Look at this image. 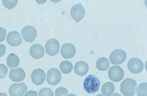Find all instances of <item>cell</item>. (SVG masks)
<instances>
[{
  "label": "cell",
  "mask_w": 147,
  "mask_h": 96,
  "mask_svg": "<svg viewBox=\"0 0 147 96\" xmlns=\"http://www.w3.org/2000/svg\"><path fill=\"white\" fill-rule=\"evenodd\" d=\"M84 8L80 3L74 5L71 8L70 14L72 18L78 22L84 17L85 15Z\"/></svg>",
  "instance_id": "cell-10"
},
{
  "label": "cell",
  "mask_w": 147,
  "mask_h": 96,
  "mask_svg": "<svg viewBox=\"0 0 147 96\" xmlns=\"http://www.w3.org/2000/svg\"><path fill=\"white\" fill-rule=\"evenodd\" d=\"M3 5L9 9L15 7L18 3V0H2Z\"/></svg>",
  "instance_id": "cell-22"
},
{
  "label": "cell",
  "mask_w": 147,
  "mask_h": 96,
  "mask_svg": "<svg viewBox=\"0 0 147 96\" xmlns=\"http://www.w3.org/2000/svg\"><path fill=\"white\" fill-rule=\"evenodd\" d=\"M126 58L125 52L121 49H117L111 53L109 59L111 63L114 65H119L123 63Z\"/></svg>",
  "instance_id": "cell-3"
},
{
  "label": "cell",
  "mask_w": 147,
  "mask_h": 96,
  "mask_svg": "<svg viewBox=\"0 0 147 96\" xmlns=\"http://www.w3.org/2000/svg\"><path fill=\"white\" fill-rule=\"evenodd\" d=\"M137 86L135 81L130 78L124 80L120 85V91L125 96H132L135 93V89Z\"/></svg>",
  "instance_id": "cell-2"
},
{
  "label": "cell",
  "mask_w": 147,
  "mask_h": 96,
  "mask_svg": "<svg viewBox=\"0 0 147 96\" xmlns=\"http://www.w3.org/2000/svg\"><path fill=\"white\" fill-rule=\"evenodd\" d=\"M46 74L44 71L40 68L33 70L31 74V78L33 82L36 85H41L45 79Z\"/></svg>",
  "instance_id": "cell-12"
},
{
  "label": "cell",
  "mask_w": 147,
  "mask_h": 96,
  "mask_svg": "<svg viewBox=\"0 0 147 96\" xmlns=\"http://www.w3.org/2000/svg\"><path fill=\"white\" fill-rule=\"evenodd\" d=\"M147 85L144 82L139 85L136 90L138 96H147Z\"/></svg>",
  "instance_id": "cell-21"
},
{
  "label": "cell",
  "mask_w": 147,
  "mask_h": 96,
  "mask_svg": "<svg viewBox=\"0 0 147 96\" xmlns=\"http://www.w3.org/2000/svg\"><path fill=\"white\" fill-rule=\"evenodd\" d=\"M6 51L5 46L3 44H0V57H2Z\"/></svg>",
  "instance_id": "cell-27"
},
{
  "label": "cell",
  "mask_w": 147,
  "mask_h": 96,
  "mask_svg": "<svg viewBox=\"0 0 147 96\" xmlns=\"http://www.w3.org/2000/svg\"><path fill=\"white\" fill-rule=\"evenodd\" d=\"M38 96H53V93L50 88H44L39 91Z\"/></svg>",
  "instance_id": "cell-23"
},
{
  "label": "cell",
  "mask_w": 147,
  "mask_h": 96,
  "mask_svg": "<svg viewBox=\"0 0 147 96\" xmlns=\"http://www.w3.org/2000/svg\"><path fill=\"white\" fill-rule=\"evenodd\" d=\"M109 62L107 58L104 57L99 58L96 62V67L100 71H105L109 68Z\"/></svg>",
  "instance_id": "cell-19"
},
{
  "label": "cell",
  "mask_w": 147,
  "mask_h": 96,
  "mask_svg": "<svg viewBox=\"0 0 147 96\" xmlns=\"http://www.w3.org/2000/svg\"><path fill=\"white\" fill-rule=\"evenodd\" d=\"M24 96H38L37 92L33 91H29L25 94Z\"/></svg>",
  "instance_id": "cell-28"
},
{
  "label": "cell",
  "mask_w": 147,
  "mask_h": 96,
  "mask_svg": "<svg viewBox=\"0 0 147 96\" xmlns=\"http://www.w3.org/2000/svg\"><path fill=\"white\" fill-rule=\"evenodd\" d=\"M68 93L67 89L64 87H59L55 91V96H65Z\"/></svg>",
  "instance_id": "cell-24"
},
{
  "label": "cell",
  "mask_w": 147,
  "mask_h": 96,
  "mask_svg": "<svg viewBox=\"0 0 147 96\" xmlns=\"http://www.w3.org/2000/svg\"><path fill=\"white\" fill-rule=\"evenodd\" d=\"M0 96H7V95L5 93H0Z\"/></svg>",
  "instance_id": "cell-30"
},
{
  "label": "cell",
  "mask_w": 147,
  "mask_h": 96,
  "mask_svg": "<svg viewBox=\"0 0 147 96\" xmlns=\"http://www.w3.org/2000/svg\"><path fill=\"white\" fill-rule=\"evenodd\" d=\"M100 86L99 79L95 76L90 75L86 77L83 83L84 90L87 93L94 94L98 91Z\"/></svg>",
  "instance_id": "cell-1"
},
{
  "label": "cell",
  "mask_w": 147,
  "mask_h": 96,
  "mask_svg": "<svg viewBox=\"0 0 147 96\" xmlns=\"http://www.w3.org/2000/svg\"><path fill=\"white\" fill-rule=\"evenodd\" d=\"M115 89L114 85L112 82H107L102 86V93L105 96H111L114 93Z\"/></svg>",
  "instance_id": "cell-18"
},
{
  "label": "cell",
  "mask_w": 147,
  "mask_h": 96,
  "mask_svg": "<svg viewBox=\"0 0 147 96\" xmlns=\"http://www.w3.org/2000/svg\"><path fill=\"white\" fill-rule=\"evenodd\" d=\"M59 48V43L55 39H50L45 44L46 51L50 56H54L56 55L58 53Z\"/></svg>",
  "instance_id": "cell-8"
},
{
  "label": "cell",
  "mask_w": 147,
  "mask_h": 96,
  "mask_svg": "<svg viewBox=\"0 0 147 96\" xmlns=\"http://www.w3.org/2000/svg\"><path fill=\"white\" fill-rule=\"evenodd\" d=\"M127 66L129 71L134 74L140 73L144 68V64L142 61L137 58L131 59L128 62Z\"/></svg>",
  "instance_id": "cell-6"
},
{
  "label": "cell",
  "mask_w": 147,
  "mask_h": 96,
  "mask_svg": "<svg viewBox=\"0 0 147 96\" xmlns=\"http://www.w3.org/2000/svg\"><path fill=\"white\" fill-rule=\"evenodd\" d=\"M29 53L32 57L39 59L43 56L45 51L44 48L41 45L39 44H34L30 47Z\"/></svg>",
  "instance_id": "cell-15"
},
{
  "label": "cell",
  "mask_w": 147,
  "mask_h": 96,
  "mask_svg": "<svg viewBox=\"0 0 147 96\" xmlns=\"http://www.w3.org/2000/svg\"><path fill=\"white\" fill-rule=\"evenodd\" d=\"M7 72V67L4 64H0V78H3L6 76Z\"/></svg>",
  "instance_id": "cell-25"
},
{
  "label": "cell",
  "mask_w": 147,
  "mask_h": 96,
  "mask_svg": "<svg viewBox=\"0 0 147 96\" xmlns=\"http://www.w3.org/2000/svg\"><path fill=\"white\" fill-rule=\"evenodd\" d=\"M96 96H103L102 94H98Z\"/></svg>",
  "instance_id": "cell-32"
},
{
  "label": "cell",
  "mask_w": 147,
  "mask_h": 96,
  "mask_svg": "<svg viewBox=\"0 0 147 96\" xmlns=\"http://www.w3.org/2000/svg\"><path fill=\"white\" fill-rule=\"evenodd\" d=\"M20 60L17 55L13 53L10 54L7 59V64L9 68H17L19 64Z\"/></svg>",
  "instance_id": "cell-17"
},
{
  "label": "cell",
  "mask_w": 147,
  "mask_h": 96,
  "mask_svg": "<svg viewBox=\"0 0 147 96\" xmlns=\"http://www.w3.org/2000/svg\"><path fill=\"white\" fill-rule=\"evenodd\" d=\"M25 73L22 68H19L10 70L9 77L13 81L19 82L22 81L25 78Z\"/></svg>",
  "instance_id": "cell-14"
},
{
  "label": "cell",
  "mask_w": 147,
  "mask_h": 96,
  "mask_svg": "<svg viewBox=\"0 0 147 96\" xmlns=\"http://www.w3.org/2000/svg\"><path fill=\"white\" fill-rule=\"evenodd\" d=\"M7 43L12 46L20 45L22 42V39L20 33L16 31L9 32L6 39Z\"/></svg>",
  "instance_id": "cell-13"
},
{
  "label": "cell",
  "mask_w": 147,
  "mask_h": 96,
  "mask_svg": "<svg viewBox=\"0 0 147 96\" xmlns=\"http://www.w3.org/2000/svg\"><path fill=\"white\" fill-rule=\"evenodd\" d=\"M27 89V86L24 83H14L9 89V93L11 96H23Z\"/></svg>",
  "instance_id": "cell-9"
},
{
  "label": "cell",
  "mask_w": 147,
  "mask_h": 96,
  "mask_svg": "<svg viewBox=\"0 0 147 96\" xmlns=\"http://www.w3.org/2000/svg\"><path fill=\"white\" fill-rule=\"evenodd\" d=\"M76 53V49L72 44L66 43L63 44L61 49V53L62 57L66 59L73 57Z\"/></svg>",
  "instance_id": "cell-11"
},
{
  "label": "cell",
  "mask_w": 147,
  "mask_h": 96,
  "mask_svg": "<svg viewBox=\"0 0 147 96\" xmlns=\"http://www.w3.org/2000/svg\"><path fill=\"white\" fill-rule=\"evenodd\" d=\"M73 67L72 64L67 60L61 62L59 66L60 71L62 73L65 74L70 73Z\"/></svg>",
  "instance_id": "cell-20"
},
{
  "label": "cell",
  "mask_w": 147,
  "mask_h": 96,
  "mask_svg": "<svg viewBox=\"0 0 147 96\" xmlns=\"http://www.w3.org/2000/svg\"><path fill=\"white\" fill-rule=\"evenodd\" d=\"M6 34V30L2 27H0V43L5 39Z\"/></svg>",
  "instance_id": "cell-26"
},
{
  "label": "cell",
  "mask_w": 147,
  "mask_h": 96,
  "mask_svg": "<svg viewBox=\"0 0 147 96\" xmlns=\"http://www.w3.org/2000/svg\"><path fill=\"white\" fill-rule=\"evenodd\" d=\"M66 96H77L76 95H75L74 94H69L67 95Z\"/></svg>",
  "instance_id": "cell-31"
},
{
  "label": "cell",
  "mask_w": 147,
  "mask_h": 96,
  "mask_svg": "<svg viewBox=\"0 0 147 96\" xmlns=\"http://www.w3.org/2000/svg\"><path fill=\"white\" fill-rule=\"evenodd\" d=\"M89 68L88 64L84 61H79L77 62L74 65V71L78 75L82 76L87 73Z\"/></svg>",
  "instance_id": "cell-16"
},
{
  "label": "cell",
  "mask_w": 147,
  "mask_h": 96,
  "mask_svg": "<svg viewBox=\"0 0 147 96\" xmlns=\"http://www.w3.org/2000/svg\"><path fill=\"white\" fill-rule=\"evenodd\" d=\"M111 96H121L118 93H115L113 94Z\"/></svg>",
  "instance_id": "cell-29"
},
{
  "label": "cell",
  "mask_w": 147,
  "mask_h": 96,
  "mask_svg": "<svg viewBox=\"0 0 147 96\" xmlns=\"http://www.w3.org/2000/svg\"><path fill=\"white\" fill-rule=\"evenodd\" d=\"M109 78L110 80L115 82L120 81L123 78L124 72L119 66H111L108 72Z\"/></svg>",
  "instance_id": "cell-4"
},
{
  "label": "cell",
  "mask_w": 147,
  "mask_h": 96,
  "mask_svg": "<svg viewBox=\"0 0 147 96\" xmlns=\"http://www.w3.org/2000/svg\"><path fill=\"white\" fill-rule=\"evenodd\" d=\"M37 31L33 26H26L22 28L21 34L24 40L28 42H32L37 36Z\"/></svg>",
  "instance_id": "cell-5"
},
{
  "label": "cell",
  "mask_w": 147,
  "mask_h": 96,
  "mask_svg": "<svg viewBox=\"0 0 147 96\" xmlns=\"http://www.w3.org/2000/svg\"><path fill=\"white\" fill-rule=\"evenodd\" d=\"M61 78V73L57 68H51L47 72L46 79L48 83L50 85H57L60 82Z\"/></svg>",
  "instance_id": "cell-7"
}]
</instances>
